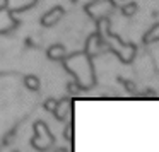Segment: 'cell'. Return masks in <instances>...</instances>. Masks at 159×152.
I'll list each match as a JSON object with an SVG mask.
<instances>
[{"label":"cell","mask_w":159,"mask_h":152,"mask_svg":"<svg viewBox=\"0 0 159 152\" xmlns=\"http://www.w3.org/2000/svg\"><path fill=\"white\" fill-rule=\"evenodd\" d=\"M62 62H63L65 70L69 74H72L74 80L79 84L82 91L91 89L96 84V74H94V67H93V58L86 51L67 55Z\"/></svg>","instance_id":"6da1fadb"},{"label":"cell","mask_w":159,"mask_h":152,"mask_svg":"<svg viewBox=\"0 0 159 152\" xmlns=\"http://www.w3.org/2000/svg\"><path fill=\"white\" fill-rule=\"evenodd\" d=\"M96 24H98V33L103 36L104 43L108 46V51L115 53L123 63L134 62L135 53H137V46L134 43H123L116 34H113L110 29V21L108 19H103V21L96 22Z\"/></svg>","instance_id":"7a4b0ae2"},{"label":"cell","mask_w":159,"mask_h":152,"mask_svg":"<svg viewBox=\"0 0 159 152\" xmlns=\"http://www.w3.org/2000/svg\"><path fill=\"white\" fill-rule=\"evenodd\" d=\"M53 144H55V138H53L50 128L46 127L45 121L38 120L34 123V135H33V138H31V145L36 150L45 152V150H48Z\"/></svg>","instance_id":"3957f363"},{"label":"cell","mask_w":159,"mask_h":152,"mask_svg":"<svg viewBox=\"0 0 159 152\" xmlns=\"http://www.w3.org/2000/svg\"><path fill=\"white\" fill-rule=\"evenodd\" d=\"M115 2L113 0H93L86 5V12L94 22H99L103 19H108L115 11Z\"/></svg>","instance_id":"277c9868"},{"label":"cell","mask_w":159,"mask_h":152,"mask_svg":"<svg viewBox=\"0 0 159 152\" xmlns=\"http://www.w3.org/2000/svg\"><path fill=\"white\" fill-rule=\"evenodd\" d=\"M104 51H108V46H106V43H104L103 36L96 31L94 34H91L89 38H87V41H86V53L93 58V56L103 55Z\"/></svg>","instance_id":"5b68a950"},{"label":"cell","mask_w":159,"mask_h":152,"mask_svg":"<svg viewBox=\"0 0 159 152\" xmlns=\"http://www.w3.org/2000/svg\"><path fill=\"white\" fill-rule=\"evenodd\" d=\"M16 26H17V21L14 17V12H11L5 5H2L0 7V34L12 31Z\"/></svg>","instance_id":"8992f818"},{"label":"cell","mask_w":159,"mask_h":152,"mask_svg":"<svg viewBox=\"0 0 159 152\" xmlns=\"http://www.w3.org/2000/svg\"><path fill=\"white\" fill-rule=\"evenodd\" d=\"M63 9L62 7H53L52 11H48L45 16L41 17V26H45V28H53L55 24H58L60 19L63 17Z\"/></svg>","instance_id":"52a82bcc"},{"label":"cell","mask_w":159,"mask_h":152,"mask_svg":"<svg viewBox=\"0 0 159 152\" xmlns=\"http://www.w3.org/2000/svg\"><path fill=\"white\" fill-rule=\"evenodd\" d=\"M36 4V0H5V7L11 12H24L28 9H31L33 5Z\"/></svg>","instance_id":"ba28073f"},{"label":"cell","mask_w":159,"mask_h":152,"mask_svg":"<svg viewBox=\"0 0 159 152\" xmlns=\"http://www.w3.org/2000/svg\"><path fill=\"white\" fill-rule=\"evenodd\" d=\"M69 113H70V99H67V97L65 99H60L58 103H57V108L53 110L55 118L60 121H63V120H67Z\"/></svg>","instance_id":"9c48e42d"},{"label":"cell","mask_w":159,"mask_h":152,"mask_svg":"<svg viewBox=\"0 0 159 152\" xmlns=\"http://www.w3.org/2000/svg\"><path fill=\"white\" fill-rule=\"evenodd\" d=\"M46 56L53 62H62L67 56V50L63 45H52L48 50H46Z\"/></svg>","instance_id":"30bf717a"},{"label":"cell","mask_w":159,"mask_h":152,"mask_svg":"<svg viewBox=\"0 0 159 152\" xmlns=\"http://www.w3.org/2000/svg\"><path fill=\"white\" fill-rule=\"evenodd\" d=\"M154 41H159V22L156 26H152V28L144 34V43H145V45L154 43Z\"/></svg>","instance_id":"8fae6325"},{"label":"cell","mask_w":159,"mask_h":152,"mask_svg":"<svg viewBox=\"0 0 159 152\" xmlns=\"http://www.w3.org/2000/svg\"><path fill=\"white\" fill-rule=\"evenodd\" d=\"M24 86L28 87L29 91H39V86H41V84H39V79L36 75H26L24 77Z\"/></svg>","instance_id":"7c38bea8"},{"label":"cell","mask_w":159,"mask_h":152,"mask_svg":"<svg viewBox=\"0 0 159 152\" xmlns=\"http://www.w3.org/2000/svg\"><path fill=\"white\" fill-rule=\"evenodd\" d=\"M137 9H139L137 4H135V2H130V4H125L123 7H121V14L127 16V17H132V16L137 12Z\"/></svg>","instance_id":"4fadbf2b"},{"label":"cell","mask_w":159,"mask_h":152,"mask_svg":"<svg viewBox=\"0 0 159 152\" xmlns=\"http://www.w3.org/2000/svg\"><path fill=\"white\" fill-rule=\"evenodd\" d=\"M67 91H69V94H79L82 89H80V86L75 82V80H70L69 86H67Z\"/></svg>","instance_id":"5bb4252c"},{"label":"cell","mask_w":159,"mask_h":152,"mask_svg":"<svg viewBox=\"0 0 159 152\" xmlns=\"http://www.w3.org/2000/svg\"><path fill=\"white\" fill-rule=\"evenodd\" d=\"M120 82L123 84L125 87H127L128 92H132V94L137 92V87H135V84H134V82H130V80H127V79H120Z\"/></svg>","instance_id":"9a60e30c"},{"label":"cell","mask_w":159,"mask_h":152,"mask_svg":"<svg viewBox=\"0 0 159 152\" xmlns=\"http://www.w3.org/2000/svg\"><path fill=\"white\" fill-rule=\"evenodd\" d=\"M57 103H58V101L53 99V97L46 99V101H45V110H46V111H52V113H53V110L57 108Z\"/></svg>","instance_id":"2e32d148"},{"label":"cell","mask_w":159,"mask_h":152,"mask_svg":"<svg viewBox=\"0 0 159 152\" xmlns=\"http://www.w3.org/2000/svg\"><path fill=\"white\" fill-rule=\"evenodd\" d=\"M70 133H72V128L67 127V128H65V133H63V137H65L67 140H70V138H72V135H70Z\"/></svg>","instance_id":"e0dca14e"},{"label":"cell","mask_w":159,"mask_h":152,"mask_svg":"<svg viewBox=\"0 0 159 152\" xmlns=\"http://www.w3.org/2000/svg\"><path fill=\"white\" fill-rule=\"evenodd\" d=\"M57 152H67V149H57Z\"/></svg>","instance_id":"ac0fdd59"},{"label":"cell","mask_w":159,"mask_h":152,"mask_svg":"<svg viewBox=\"0 0 159 152\" xmlns=\"http://www.w3.org/2000/svg\"><path fill=\"white\" fill-rule=\"evenodd\" d=\"M14 152H19V150H14Z\"/></svg>","instance_id":"d6986e66"}]
</instances>
